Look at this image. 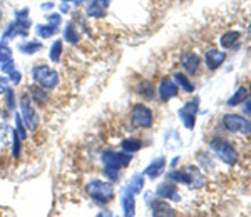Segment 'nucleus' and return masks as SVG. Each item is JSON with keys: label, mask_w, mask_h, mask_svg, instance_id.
<instances>
[{"label": "nucleus", "mask_w": 251, "mask_h": 217, "mask_svg": "<svg viewBox=\"0 0 251 217\" xmlns=\"http://www.w3.org/2000/svg\"><path fill=\"white\" fill-rule=\"evenodd\" d=\"M107 5H109V0H91V5L87 9V14L91 17H104L107 12Z\"/></svg>", "instance_id": "obj_12"}, {"label": "nucleus", "mask_w": 251, "mask_h": 217, "mask_svg": "<svg viewBox=\"0 0 251 217\" xmlns=\"http://www.w3.org/2000/svg\"><path fill=\"white\" fill-rule=\"evenodd\" d=\"M60 10H62L64 14H67V12H69V5H66V2H64V5L60 7Z\"/></svg>", "instance_id": "obj_37"}, {"label": "nucleus", "mask_w": 251, "mask_h": 217, "mask_svg": "<svg viewBox=\"0 0 251 217\" xmlns=\"http://www.w3.org/2000/svg\"><path fill=\"white\" fill-rule=\"evenodd\" d=\"M243 110L251 117V100H245V106H243Z\"/></svg>", "instance_id": "obj_35"}, {"label": "nucleus", "mask_w": 251, "mask_h": 217, "mask_svg": "<svg viewBox=\"0 0 251 217\" xmlns=\"http://www.w3.org/2000/svg\"><path fill=\"white\" fill-rule=\"evenodd\" d=\"M134 192H131L129 189H126L124 195H123V209H124V216L131 217L136 214V199H134Z\"/></svg>", "instance_id": "obj_14"}, {"label": "nucleus", "mask_w": 251, "mask_h": 217, "mask_svg": "<svg viewBox=\"0 0 251 217\" xmlns=\"http://www.w3.org/2000/svg\"><path fill=\"white\" fill-rule=\"evenodd\" d=\"M20 117H22L24 124H25V127L29 129V130H35V129H37L39 115H37V112L34 110V107H32L30 95H27V92L20 97Z\"/></svg>", "instance_id": "obj_4"}, {"label": "nucleus", "mask_w": 251, "mask_h": 217, "mask_svg": "<svg viewBox=\"0 0 251 217\" xmlns=\"http://www.w3.org/2000/svg\"><path fill=\"white\" fill-rule=\"evenodd\" d=\"M29 90H30V97L35 102V106H46V104L49 102V99H50L49 97V92L44 90V87H40L39 84L30 86Z\"/></svg>", "instance_id": "obj_13"}, {"label": "nucleus", "mask_w": 251, "mask_h": 217, "mask_svg": "<svg viewBox=\"0 0 251 217\" xmlns=\"http://www.w3.org/2000/svg\"><path fill=\"white\" fill-rule=\"evenodd\" d=\"M62 2H72V0H62ZM74 2H75V0H74Z\"/></svg>", "instance_id": "obj_40"}, {"label": "nucleus", "mask_w": 251, "mask_h": 217, "mask_svg": "<svg viewBox=\"0 0 251 217\" xmlns=\"http://www.w3.org/2000/svg\"><path fill=\"white\" fill-rule=\"evenodd\" d=\"M27 15H29V9L19 10V14H17V19H24V17H27Z\"/></svg>", "instance_id": "obj_36"}, {"label": "nucleus", "mask_w": 251, "mask_h": 217, "mask_svg": "<svg viewBox=\"0 0 251 217\" xmlns=\"http://www.w3.org/2000/svg\"><path fill=\"white\" fill-rule=\"evenodd\" d=\"M60 55H62V40H55L54 45L50 47V59L54 62H59Z\"/></svg>", "instance_id": "obj_27"}, {"label": "nucleus", "mask_w": 251, "mask_h": 217, "mask_svg": "<svg viewBox=\"0 0 251 217\" xmlns=\"http://www.w3.org/2000/svg\"><path fill=\"white\" fill-rule=\"evenodd\" d=\"M32 79L35 80V84H39L40 87H44L47 90L55 89L60 82L57 70L49 67L47 64H37V65H34V69H32Z\"/></svg>", "instance_id": "obj_1"}, {"label": "nucleus", "mask_w": 251, "mask_h": 217, "mask_svg": "<svg viewBox=\"0 0 251 217\" xmlns=\"http://www.w3.org/2000/svg\"><path fill=\"white\" fill-rule=\"evenodd\" d=\"M223 126L234 134H251V120L236 114H226L223 117Z\"/></svg>", "instance_id": "obj_6"}, {"label": "nucleus", "mask_w": 251, "mask_h": 217, "mask_svg": "<svg viewBox=\"0 0 251 217\" xmlns=\"http://www.w3.org/2000/svg\"><path fill=\"white\" fill-rule=\"evenodd\" d=\"M248 35L251 37V23H250V27H248Z\"/></svg>", "instance_id": "obj_39"}, {"label": "nucleus", "mask_w": 251, "mask_h": 217, "mask_svg": "<svg viewBox=\"0 0 251 217\" xmlns=\"http://www.w3.org/2000/svg\"><path fill=\"white\" fill-rule=\"evenodd\" d=\"M200 64H201L200 57H198L196 54H193V52H186L183 57H181V65H183L184 70L191 75H194L200 70Z\"/></svg>", "instance_id": "obj_10"}, {"label": "nucleus", "mask_w": 251, "mask_h": 217, "mask_svg": "<svg viewBox=\"0 0 251 217\" xmlns=\"http://www.w3.org/2000/svg\"><path fill=\"white\" fill-rule=\"evenodd\" d=\"M200 99L194 97L191 102H188L186 106L179 110V117L183 120L184 127H188L189 130L194 129V124H196V114H198V108H200Z\"/></svg>", "instance_id": "obj_7"}, {"label": "nucleus", "mask_w": 251, "mask_h": 217, "mask_svg": "<svg viewBox=\"0 0 251 217\" xmlns=\"http://www.w3.org/2000/svg\"><path fill=\"white\" fill-rule=\"evenodd\" d=\"M7 89H9V80H7V77H3V75H0V94H3Z\"/></svg>", "instance_id": "obj_32"}, {"label": "nucleus", "mask_w": 251, "mask_h": 217, "mask_svg": "<svg viewBox=\"0 0 251 217\" xmlns=\"http://www.w3.org/2000/svg\"><path fill=\"white\" fill-rule=\"evenodd\" d=\"M246 99H248V92H246L245 87H240V89L234 92L233 97L228 99V106L229 107H236V106H240L241 102H245Z\"/></svg>", "instance_id": "obj_21"}, {"label": "nucleus", "mask_w": 251, "mask_h": 217, "mask_svg": "<svg viewBox=\"0 0 251 217\" xmlns=\"http://www.w3.org/2000/svg\"><path fill=\"white\" fill-rule=\"evenodd\" d=\"M86 191L91 195V199L99 206H104L114 199V187L109 182H102V180H94V182L87 184Z\"/></svg>", "instance_id": "obj_3"}, {"label": "nucleus", "mask_w": 251, "mask_h": 217, "mask_svg": "<svg viewBox=\"0 0 251 217\" xmlns=\"http://www.w3.org/2000/svg\"><path fill=\"white\" fill-rule=\"evenodd\" d=\"M174 79H176V84H179V86L183 87L186 92H193L194 90L193 84L189 82L186 75H183V74H174Z\"/></svg>", "instance_id": "obj_26"}, {"label": "nucleus", "mask_w": 251, "mask_h": 217, "mask_svg": "<svg viewBox=\"0 0 251 217\" xmlns=\"http://www.w3.org/2000/svg\"><path fill=\"white\" fill-rule=\"evenodd\" d=\"M143 186H144V179L141 177V175H134V177L131 179V182H129V191L131 192H134V194H137V192L143 189Z\"/></svg>", "instance_id": "obj_28"}, {"label": "nucleus", "mask_w": 251, "mask_h": 217, "mask_svg": "<svg viewBox=\"0 0 251 217\" xmlns=\"http://www.w3.org/2000/svg\"><path fill=\"white\" fill-rule=\"evenodd\" d=\"M121 147H123V151L126 152H137L143 147V142H141L139 139H124L123 142H121Z\"/></svg>", "instance_id": "obj_22"}, {"label": "nucleus", "mask_w": 251, "mask_h": 217, "mask_svg": "<svg viewBox=\"0 0 251 217\" xmlns=\"http://www.w3.org/2000/svg\"><path fill=\"white\" fill-rule=\"evenodd\" d=\"M159 199H169V200H177V189L173 184H161L156 191Z\"/></svg>", "instance_id": "obj_16"}, {"label": "nucleus", "mask_w": 251, "mask_h": 217, "mask_svg": "<svg viewBox=\"0 0 251 217\" xmlns=\"http://www.w3.org/2000/svg\"><path fill=\"white\" fill-rule=\"evenodd\" d=\"M57 32V27L49 23V25H39L37 27V34L40 35V39H49Z\"/></svg>", "instance_id": "obj_25"}, {"label": "nucleus", "mask_w": 251, "mask_h": 217, "mask_svg": "<svg viewBox=\"0 0 251 217\" xmlns=\"http://www.w3.org/2000/svg\"><path fill=\"white\" fill-rule=\"evenodd\" d=\"M157 94H159L163 102H168V100L177 95V84L171 79H163L159 84V89H157Z\"/></svg>", "instance_id": "obj_9"}, {"label": "nucleus", "mask_w": 251, "mask_h": 217, "mask_svg": "<svg viewBox=\"0 0 251 217\" xmlns=\"http://www.w3.org/2000/svg\"><path fill=\"white\" fill-rule=\"evenodd\" d=\"M49 20H50L52 25L57 27L59 23H60V15H59V14H50V15H49Z\"/></svg>", "instance_id": "obj_33"}, {"label": "nucleus", "mask_w": 251, "mask_h": 217, "mask_svg": "<svg viewBox=\"0 0 251 217\" xmlns=\"http://www.w3.org/2000/svg\"><path fill=\"white\" fill-rule=\"evenodd\" d=\"M52 7H54V3H46V5H44V9H52Z\"/></svg>", "instance_id": "obj_38"}, {"label": "nucleus", "mask_w": 251, "mask_h": 217, "mask_svg": "<svg viewBox=\"0 0 251 217\" xmlns=\"http://www.w3.org/2000/svg\"><path fill=\"white\" fill-rule=\"evenodd\" d=\"M151 211L152 216H174V209H171L166 202L163 200H152L151 202Z\"/></svg>", "instance_id": "obj_17"}, {"label": "nucleus", "mask_w": 251, "mask_h": 217, "mask_svg": "<svg viewBox=\"0 0 251 217\" xmlns=\"http://www.w3.org/2000/svg\"><path fill=\"white\" fill-rule=\"evenodd\" d=\"M186 171L189 172V177H191V182H189V186H193V187H201V186H203L204 179H203L201 172L198 171L196 167H188Z\"/></svg>", "instance_id": "obj_23"}, {"label": "nucleus", "mask_w": 251, "mask_h": 217, "mask_svg": "<svg viewBox=\"0 0 251 217\" xmlns=\"http://www.w3.org/2000/svg\"><path fill=\"white\" fill-rule=\"evenodd\" d=\"M10 79H12V82H14V84H17L19 80H20V74H19L17 70H12L10 72Z\"/></svg>", "instance_id": "obj_34"}, {"label": "nucleus", "mask_w": 251, "mask_h": 217, "mask_svg": "<svg viewBox=\"0 0 251 217\" xmlns=\"http://www.w3.org/2000/svg\"><path fill=\"white\" fill-rule=\"evenodd\" d=\"M64 35H66V40H67V42H71V43H77L79 40H80V34L77 32V29H75L74 23H67Z\"/></svg>", "instance_id": "obj_24"}, {"label": "nucleus", "mask_w": 251, "mask_h": 217, "mask_svg": "<svg viewBox=\"0 0 251 217\" xmlns=\"http://www.w3.org/2000/svg\"><path fill=\"white\" fill-rule=\"evenodd\" d=\"M104 166L111 167V169H123L126 166L131 164V155L129 154H123V152H106L102 155Z\"/></svg>", "instance_id": "obj_8"}, {"label": "nucleus", "mask_w": 251, "mask_h": 217, "mask_svg": "<svg viewBox=\"0 0 251 217\" xmlns=\"http://www.w3.org/2000/svg\"><path fill=\"white\" fill-rule=\"evenodd\" d=\"M206 65L208 69L211 70H216L218 67L223 65V62L226 60V52H221V50H208L206 52Z\"/></svg>", "instance_id": "obj_11"}, {"label": "nucleus", "mask_w": 251, "mask_h": 217, "mask_svg": "<svg viewBox=\"0 0 251 217\" xmlns=\"http://www.w3.org/2000/svg\"><path fill=\"white\" fill-rule=\"evenodd\" d=\"M137 94L143 95V97L148 99V100H152L154 99V87H152L151 82L144 80V82H141L139 87H137Z\"/></svg>", "instance_id": "obj_20"}, {"label": "nucleus", "mask_w": 251, "mask_h": 217, "mask_svg": "<svg viewBox=\"0 0 251 217\" xmlns=\"http://www.w3.org/2000/svg\"><path fill=\"white\" fill-rule=\"evenodd\" d=\"M5 104H7V107H9L10 110L15 107V94H14V90H12V89L5 90Z\"/></svg>", "instance_id": "obj_30"}, {"label": "nucleus", "mask_w": 251, "mask_h": 217, "mask_svg": "<svg viewBox=\"0 0 251 217\" xmlns=\"http://www.w3.org/2000/svg\"><path fill=\"white\" fill-rule=\"evenodd\" d=\"M40 49H42V43L39 42V40H27V42L20 43L19 45V50L24 52V54H35V52H39Z\"/></svg>", "instance_id": "obj_18"}, {"label": "nucleus", "mask_w": 251, "mask_h": 217, "mask_svg": "<svg viewBox=\"0 0 251 217\" xmlns=\"http://www.w3.org/2000/svg\"><path fill=\"white\" fill-rule=\"evenodd\" d=\"M12 59V50L5 42H0V64Z\"/></svg>", "instance_id": "obj_29"}, {"label": "nucleus", "mask_w": 251, "mask_h": 217, "mask_svg": "<svg viewBox=\"0 0 251 217\" xmlns=\"http://www.w3.org/2000/svg\"><path fill=\"white\" fill-rule=\"evenodd\" d=\"M164 167H166V159L164 157H157L154 162L149 164V166L146 167L144 175H146V177H149V179H156L157 175L164 171Z\"/></svg>", "instance_id": "obj_15"}, {"label": "nucleus", "mask_w": 251, "mask_h": 217, "mask_svg": "<svg viewBox=\"0 0 251 217\" xmlns=\"http://www.w3.org/2000/svg\"><path fill=\"white\" fill-rule=\"evenodd\" d=\"M240 40V32H234V30H231V32H226L225 35L221 37V45L225 47V49H231V47L234 45V43Z\"/></svg>", "instance_id": "obj_19"}, {"label": "nucleus", "mask_w": 251, "mask_h": 217, "mask_svg": "<svg viewBox=\"0 0 251 217\" xmlns=\"http://www.w3.org/2000/svg\"><path fill=\"white\" fill-rule=\"evenodd\" d=\"M131 124L134 129H149L152 126V110L144 104H136L131 112Z\"/></svg>", "instance_id": "obj_5"}, {"label": "nucleus", "mask_w": 251, "mask_h": 217, "mask_svg": "<svg viewBox=\"0 0 251 217\" xmlns=\"http://www.w3.org/2000/svg\"><path fill=\"white\" fill-rule=\"evenodd\" d=\"M0 69H2V72H5V74H10L12 70H15V62H14V59L7 60V62H2Z\"/></svg>", "instance_id": "obj_31"}, {"label": "nucleus", "mask_w": 251, "mask_h": 217, "mask_svg": "<svg viewBox=\"0 0 251 217\" xmlns=\"http://www.w3.org/2000/svg\"><path fill=\"white\" fill-rule=\"evenodd\" d=\"M209 149H211L214 154L218 155V159H221L223 162L228 164V166H236L238 164L240 155H238L236 149H234L228 140L220 139V137L213 139L211 142H209Z\"/></svg>", "instance_id": "obj_2"}]
</instances>
